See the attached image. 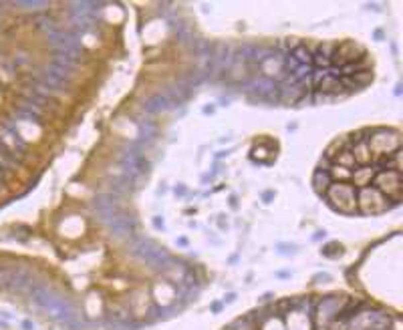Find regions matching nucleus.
I'll return each instance as SVG.
<instances>
[{"mask_svg":"<svg viewBox=\"0 0 403 330\" xmlns=\"http://www.w3.org/2000/svg\"><path fill=\"white\" fill-rule=\"evenodd\" d=\"M260 330H286V326H284L282 316H268V318L262 322Z\"/></svg>","mask_w":403,"mask_h":330,"instance_id":"nucleus-28","label":"nucleus"},{"mask_svg":"<svg viewBox=\"0 0 403 330\" xmlns=\"http://www.w3.org/2000/svg\"><path fill=\"white\" fill-rule=\"evenodd\" d=\"M290 57H292L299 65H313V53H311L305 45H299V47L290 53Z\"/></svg>","mask_w":403,"mask_h":330,"instance_id":"nucleus-23","label":"nucleus"},{"mask_svg":"<svg viewBox=\"0 0 403 330\" xmlns=\"http://www.w3.org/2000/svg\"><path fill=\"white\" fill-rule=\"evenodd\" d=\"M367 143H369L371 155H377V157H389L397 149H401V137L397 131H391V129L371 131V137H367Z\"/></svg>","mask_w":403,"mask_h":330,"instance_id":"nucleus-4","label":"nucleus"},{"mask_svg":"<svg viewBox=\"0 0 403 330\" xmlns=\"http://www.w3.org/2000/svg\"><path fill=\"white\" fill-rule=\"evenodd\" d=\"M295 250H297V247L292 246V244H290V246H288V244H278V252H280V254H292Z\"/></svg>","mask_w":403,"mask_h":330,"instance_id":"nucleus-33","label":"nucleus"},{"mask_svg":"<svg viewBox=\"0 0 403 330\" xmlns=\"http://www.w3.org/2000/svg\"><path fill=\"white\" fill-rule=\"evenodd\" d=\"M137 127H139V143L141 145H152L154 139H156V125H154V121L145 119Z\"/></svg>","mask_w":403,"mask_h":330,"instance_id":"nucleus-21","label":"nucleus"},{"mask_svg":"<svg viewBox=\"0 0 403 330\" xmlns=\"http://www.w3.org/2000/svg\"><path fill=\"white\" fill-rule=\"evenodd\" d=\"M220 310H222V304H220V302L212 304V312H220Z\"/></svg>","mask_w":403,"mask_h":330,"instance_id":"nucleus-39","label":"nucleus"},{"mask_svg":"<svg viewBox=\"0 0 403 330\" xmlns=\"http://www.w3.org/2000/svg\"><path fill=\"white\" fill-rule=\"evenodd\" d=\"M393 203L391 199H387L381 191H377L373 185L369 187H361L357 189V210H361L367 216H377V214H385L387 210H391Z\"/></svg>","mask_w":403,"mask_h":330,"instance_id":"nucleus-3","label":"nucleus"},{"mask_svg":"<svg viewBox=\"0 0 403 330\" xmlns=\"http://www.w3.org/2000/svg\"><path fill=\"white\" fill-rule=\"evenodd\" d=\"M363 57H365L363 47L357 45L355 40H347V43L335 47V53H333V57H331V65L341 69V67H345V65L363 61Z\"/></svg>","mask_w":403,"mask_h":330,"instance_id":"nucleus-7","label":"nucleus"},{"mask_svg":"<svg viewBox=\"0 0 403 330\" xmlns=\"http://www.w3.org/2000/svg\"><path fill=\"white\" fill-rule=\"evenodd\" d=\"M177 244H179V246H188V240H186V238H179Z\"/></svg>","mask_w":403,"mask_h":330,"instance_id":"nucleus-43","label":"nucleus"},{"mask_svg":"<svg viewBox=\"0 0 403 330\" xmlns=\"http://www.w3.org/2000/svg\"><path fill=\"white\" fill-rule=\"evenodd\" d=\"M109 230L115 238H133L137 234V222H135V218H131L127 214H119L109 224Z\"/></svg>","mask_w":403,"mask_h":330,"instance_id":"nucleus-11","label":"nucleus"},{"mask_svg":"<svg viewBox=\"0 0 403 330\" xmlns=\"http://www.w3.org/2000/svg\"><path fill=\"white\" fill-rule=\"evenodd\" d=\"M331 183H333V179H331L328 171H324V169H317V171L313 173V189H315L317 193L324 195Z\"/></svg>","mask_w":403,"mask_h":330,"instance_id":"nucleus-20","label":"nucleus"},{"mask_svg":"<svg viewBox=\"0 0 403 330\" xmlns=\"http://www.w3.org/2000/svg\"><path fill=\"white\" fill-rule=\"evenodd\" d=\"M324 236H326V232L321 230V232H317V234H315V238H313V240H321V238H324Z\"/></svg>","mask_w":403,"mask_h":330,"instance_id":"nucleus-40","label":"nucleus"},{"mask_svg":"<svg viewBox=\"0 0 403 330\" xmlns=\"http://www.w3.org/2000/svg\"><path fill=\"white\" fill-rule=\"evenodd\" d=\"M93 208L99 214L101 222L107 224V226L121 214L119 208H117V195L115 193H97L93 197Z\"/></svg>","mask_w":403,"mask_h":330,"instance_id":"nucleus-8","label":"nucleus"},{"mask_svg":"<svg viewBox=\"0 0 403 330\" xmlns=\"http://www.w3.org/2000/svg\"><path fill=\"white\" fill-rule=\"evenodd\" d=\"M317 53L322 55V57H326V59L331 61V57H333V53H335V45H331V43H328V45H321V49H319Z\"/></svg>","mask_w":403,"mask_h":330,"instance_id":"nucleus-31","label":"nucleus"},{"mask_svg":"<svg viewBox=\"0 0 403 330\" xmlns=\"http://www.w3.org/2000/svg\"><path fill=\"white\" fill-rule=\"evenodd\" d=\"M28 294H30L32 302H34L41 310H45L51 318H55V320L61 322L63 326H67V328H79L81 326V320H79L77 310H75V304H73L69 298L61 296L59 292L51 290L49 286H45V284H41V282L34 284V286L28 290Z\"/></svg>","mask_w":403,"mask_h":330,"instance_id":"nucleus-1","label":"nucleus"},{"mask_svg":"<svg viewBox=\"0 0 403 330\" xmlns=\"http://www.w3.org/2000/svg\"><path fill=\"white\" fill-rule=\"evenodd\" d=\"M270 298H272V294H264V296H262V298H260V302H268V300H270Z\"/></svg>","mask_w":403,"mask_h":330,"instance_id":"nucleus-42","label":"nucleus"},{"mask_svg":"<svg viewBox=\"0 0 403 330\" xmlns=\"http://www.w3.org/2000/svg\"><path fill=\"white\" fill-rule=\"evenodd\" d=\"M375 38H383V32H381V30H375Z\"/></svg>","mask_w":403,"mask_h":330,"instance_id":"nucleus-44","label":"nucleus"},{"mask_svg":"<svg viewBox=\"0 0 403 330\" xmlns=\"http://www.w3.org/2000/svg\"><path fill=\"white\" fill-rule=\"evenodd\" d=\"M154 226H156L158 230H163V228H165V224H163V218H161V216H156V218H154Z\"/></svg>","mask_w":403,"mask_h":330,"instance_id":"nucleus-35","label":"nucleus"},{"mask_svg":"<svg viewBox=\"0 0 403 330\" xmlns=\"http://www.w3.org/2000/svg\"><path fill=\"white\" fill-rule=\"evenodd\" d=\"M34 284V276L30 270L26 268H12V274H10V280H8V286L6 290H12V292H28Z\"/></svg>","mask_w":403,"mask_h":330,"instance_id":"nucleus-10","label":"nucleus"},{"mask_svg":"<svg viewBox=\"0 0 403 330\" xmlns=\"http://www.w3.org/2000/svg\"><path fill=\"white\" fill-rule=\"evenodd\" d=\"M240 85L242 87H246V91H250V93L254 95L252 99H256V101H262L268 93H272L274 89H278L276 81H274L272 77H266V75H262V77H252V79L240 82Z\"/></svg>","mask_w":403,"mask_h":330,"instance_id":"nucleus-9","label":"nucleus"},{"mask_svg":"<svg viewBox=\"0 0 403 330\" xmlns=\"http://www.w3.org/2000/svg\"><path fill=\"white\" fill-rule=\"evenodd\" d=\"M284 326L286 330H313V320H311V314L295 308L290 304V310L284 314Z\"/></svg>","mask_w":403,"mask_h":330,"instance_id":"nucleus-12","label":"nucleus"},{"mask_svg":"<svg viewBox=\"0 0 403 330\" xmlns=\"http://www.w3.org/2000/svg\"><path fill=\"white\" fill-rule=\"evenodd\" d=\"M234 300H236V294H234V292H230V294L224 296V304H232Z\"/></svg>","mask_w":403,"mask_h":330,"instance_id":"nucleus-36","label":"nucleus"},{"mask_svg":"<svg viewBox=\"0 0 403 330\" xmlns=\"http://www.w3.org/2000/svg\"><path fill=\"white\" fill-rule=\"evenodd\" d=\"M2 272H4V266H0V276H2Z\"/></svg>","mask_w":403,"mask_h":330,"instance_id":"nucleus-45","label":"nucleus"},{"mask_svg":"<svg viewBox=\"0 0 403 330\" xmlns=\"http://www.w3.org/2000/svg\"><path fill=\"white\" fill-rule=\"evenodd\" d=\"M53 65H57V67H61V69H65L67 73H71L73 75V71H77V61H73L71 57H67V55H59V53H55V57H53Z\"/></svg>","mask_w":403,"mask_h":330,"instance_id":"nucleus-24","label":"nucleus"},{"mask_svg":"<svg viewBox=\"0 0 403 330\" xmlns=\"http://www.w3.org/2000/svg\"><path fill=\"white\" fill-rule=\"evenodd\" d=\"M341 250L343 247L339 246V244H326V246L321 250L322 256H326V258H337V256H341Z\"/></svg>","mask_w":403,"mask_h":330,"instance_id":"nucleus-29","label":"nucleus"},{"mask_svg":"<svg viewBox=\"0 0 403 330\" xmlns=\"http://www.w3.org/2000/svg\"><path fill=\"white\" fill-rule=\"evenodd\" d=\"M274 197V191H266L264 195H262V199H264V203H270V199Z\"/></svg>","mask_w":403,"mask_h":330,"instance_id":"nucleus-37","label":"nucleus"},{"mask_svg":"<svg viewBox=\"0 0 403 330\" xmlns=\"http://www.w3.org/2000/svg\"><path fill=\"white\" fill-rule=\"evenodd\" d=\"M349 304V298L347 296H326L322 298L321 302L315 306V320L319 326H328L335 318H339V314L347 308Z\"/></svg>","mask_w":403,"mask_h":330,"instance_id":"nucleus-6","label":"nucleus"},{"mask_svg":"<svg viewBox=\"0 0 403 330\" xmlns=\"http://www.w3.org/2000/svg\"><path fill=\"white\" fill-rule=\"evenodd\" d=\"M173 193H175V195H179V197H184V195L188 193V187H186L184 183H177V185L173 187Z\"/></svg>","mask_w":403,"mask_h":330,"instance_id":"nucleus-32","label":"nucleus"},{"mask_svg":"<svg viewBox=\"0 0 403 330\" xmlns=\"http://www.w3.org/2000/svg\"><path fill=\"white\" fill-rule=\"evenodd\" d=\"M156 242L154 240H150V238H137V240H133L131 242V256L133 258H139V260H145L154 250H156Z\"/></svg>","mask_w":403,"mask_h":330,"instance_id":"nucleus-19","label":"nucleus"},{"mask_svg":"<svg viewBox=\"0 0 403 330\" xmlns=\"http://www.w3.org/2000/svg\"><path fill=\"white\" fill-rule=\"evenodd\" d=\"M328 175H331L333 181H349L351 179V169L333 163L328 167Z\"/></svg>","mask_w":403,"mask_h":330,"instance_id":"nucleus-27","label":"nucleus"},{"mask_svg":"<svg viewBox=\"0 0 403 330\" xmlns=\"http://www.w3.org/2000/svg\"><path fill=\"white\" fill-rule=\"evenodd\" d=\"M328 203L341 214L357 212V189L349 181H333L324 193Z\"/></svg>","mask_w":403,"mask_h":330,"instance_id":"nucleus-2","label":"nucleus"},{"mask_svg":"<svg viewBox=\"0 0 403 330\" xmlns=\"http://www.w3.org/2000/svg\"><path fill=\"white\" fill-rule=\"evenodd\" d=\"M192 51H194V55L200 57V59H210V57L214 55V45H212L210 40L196 38V40L192 43Z\"/></svg>","mask_w":403,"mask_h":330,"instance_id":"nucleus-22","label":"nucleus"},{"mask_svg":"<svg viewBox=\"0 0 403 330\" xmlns=\"http://www.w3.org/2000/svg\"><path fill=\"white\" fill-rule=\"evenodd\" d=\"M379 169L375 167V165H359V167H355L353 171H351V185L355 187V189H361V187H369L371 183H373V177H375V173H377Z\"/></svg>","mask_w":403,"mask_h":330,"instance_id":"nucleus-13","label":"nucleus"},{"mask_svg":"<svg viewBox=\"0 0 403 330\" xmlns=\"http://www.w3.org/2000/svg\"><path fill=\"white\" fill-rule=\"evenodd\" d=\"M333 163L335 165H341V167H347V169H355L357 163H355V159H353V153H351V147H347V149H343L335 159H333Z\"/></svg>","mask_w":403,"mask_h":330,"instance_id":"nucleus-26","label":"nucleus"},{"mask_svg":"<svg viewBox=\"0 0 403 330\" xmlns=\"http://www.w3.org/2000/svg\"><path fill=\"white\" fill-rule=\"evenodd\" d=\"M353 141V147H351V153H353V159L357 165H369L371 161V149H369V143H367V137H361V139H351Z\"/></svg>","mask_w":403,"mask_h":330,"instance_id":"nucleus-17","label":"nucleus"},{"mask_svg":"<svg viewBox=\"0 0 403 330\" xmlns=\"http://www.w3.org/2000/svg\"><path fill=\"white\" fill-rule=\"evenodd\" d=\"M373 187L377 191H381L387 199H391L393 203H399L403 193V177L401 171L395 169H379L373 177Z\"/></svg>","mask_w":403,"mask_h":330,"instance_id":"nucleus-5","label":"nucleus"},{"mask_svg":"<svg viewBox=\"0 0 403 330\" xmlns=\"http://www.w3.org/2000/svg\"><path fill=\"white\" fill-rule=\"evenodd\" d=\"M12 117L18 119V121H34V123H43V119H45L41 109H36L30 103H24V101L20 105L12 107Z\"/></svg>","mask_w":403,"mask_h":330,"instance_id":"nucleus-15","label":"nucleus"},{"mask_svg":"<svg viewBox=\"0 0 403 330\" xmlns=\"http://www.w3.org/2000/svg\"><path fill=\"white\" fill-rule=\"evenodd\" d=\"M16 6H24V8H28V10H36V8H43V6H47V2H41V0H18L16 2Z\"/></svg>","mask_w":403,"mask_h":330,"instance_id":"nucleus-30","label":"nucleus"},{"mask_svg":"<svg viewBox=\"0 0 403 330\" xmlns=\"http://www.w3.org/2000/svg\"><path fill=\"white\" fill-rule=\"evenodd\" d=\"M171 109H173L171 101H169L165 95H161V93H156V95L148 97V99H145V103H143V111H145V113H150V115H156V113H167V111H171Z\"/></svg>","mask_w":403,"mask_h":330,"instance_id":"nucleus-16","label":"nucleus"},{"mask_svg":"<svg viewBox=\"0 0 403 330\" xmlns=\"http://www.w3.org/2000/svg\"><path fill=\"white\" fill-rule=\"evenodd\" d=\"M313 280H315L317 284H321V282H328V280H331V276H328V274H317Z\"/></svg>","mask_w":403,"mask_h":330,"instance_id":"nucleus-34","label":"nucleus"},{"mask_svg":"<svg viewBox=\"0 0 403 330\" xmlns=\"http://www.w3.org/2000/svg\"><path fill=\"white\" fill-rule=\"evenodd\" d=\"M22 328H24V330H34V322H30V320H22Z\"/></svg>","mask_w":403,"mask_h":330,"instance_id":"nucleus-38","label":"nucleus"},{"mask_svg":"<svg viewBox=\"0 0 403 330\" xmlns=\"http://www.w3.org/2000/svg\"><path fill=\"white\" fill-rule=\"evenodd\" d=\"M204 113H206V115H210V113H214V107H212V105H210V107H204Z\"/></svg>","mask_w":403,"mask_h":330,"instance_id":"nucleus-41","label":"nucleus"},{"mask_svg":"<svg viewBox=\"0 0 403 330\" xmlns=\"http://www.w3.org/2000/svg\"><path fill=\"white\" fill-rule=\"evenodd\" d=\"M224 330H258V324L254 322L252 316H244V318H236L234 322H230Z\"/></svg>","mask_w":403,"mask_h":330,"instance_id":"nucleus-25","label":"nucleus"},{"mask_svg":"<svg viewBox=\"0 0 403 330\" xmlns=\"http://www.w3.org/2000/svg\"><path fill=\"white\" fill-rule=\"evenodd\" d=\"M145 264H150L154 270H169L173 264H175V260H173V256L165 250V247L161 246H156V250L143 260Z\"/></svg>","mask_w":403,"mask_h":330,"instance_id":"nucleus-14","label":"nucleus"},{"mask_svg":"<svg viewBox=\"0 0 403 330\" xmlns=\"http://www.w3.org/2000/svg\"><path fill=\"white\" fill-rule=\"evenodd\" d=\"M343 81L339 77H333V75H324L319 85H317V93H322V95H328V97H337L341 91H343Z\"/></svg>","mask_w":403,"mask_h":330,"instance_id":"nucleus-18","label":"nucleus"}]
</instances>
